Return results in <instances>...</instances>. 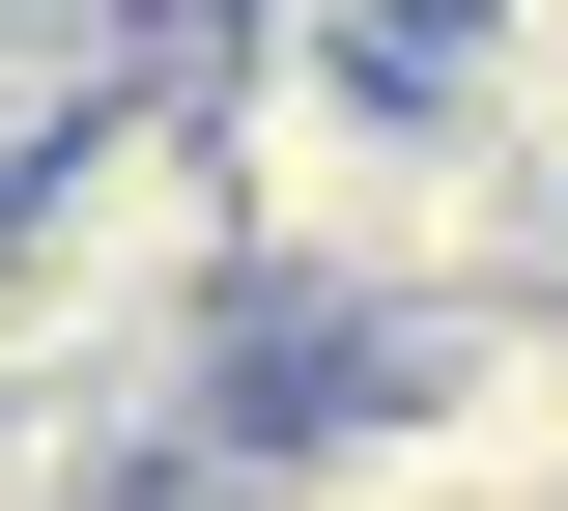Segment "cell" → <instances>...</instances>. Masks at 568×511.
I'll list each match as a JSON object with an SVG mask.
<instances>
[{"label":"cell","instance_id":"6da1fadb","mask_svg":"<svg viewBox=\"0 0 568 511\" xmlns=\"http://www.w3.org/2000/svg\"><path fill=\"white\" fill-rule=\"evenodd\" d=\"M227 313V143L200 85H114L85 143L0 171V369H200Z\"/></svg>","mask_w":568,"mask_h":511},{"label":"cell","instance_id":"7a4b0ae2","mask_svg":"<svg viewBox=\"0 0 568 511\" xmlns=\"http://www.w3.org/2000/svg\"><path fill=\"white\" fill-rule=\"evenodd\" d=\"M426 511H568V454H540V483H426Z\"/></svg>","mask_w":568,"mask_h":511}]
</instances>
